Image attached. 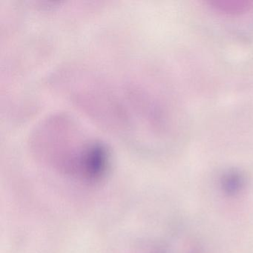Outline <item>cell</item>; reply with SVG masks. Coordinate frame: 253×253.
Returning a JSON list of instances; mask_svg holds the SVG:
<instances>
[{
  "mask_svg": "<svg viewBox=\"0 0 253 253\" xmlns=\"http://www.w3.org/2000/svg\"><path fill=\"white\" fill-rule=\"evenodd\" d=\"M244 186V178L241 173L231 171L222 177L221 187L225 193L235 195L241 192Z\"/></svg>",
  "mask_w": 253,
  "mask_h": 253,
  "instance_id": "2",
  "label": "cell"
},
{
  "mask_svg": "<svg viewBox=\"0 0 253 253\" xmlns=\"http://www.w3.org/2000/svg\"><path fill=\"white\" fill-rule=\"evenodd\" d=\"M210 7L226 15H241L253 10V0H209Z\"/></svg>",
  "mask_w": 253,
  "mask_h": 253,
  "instance_id": "1",
  "label": "cell"
}]
</instances>
